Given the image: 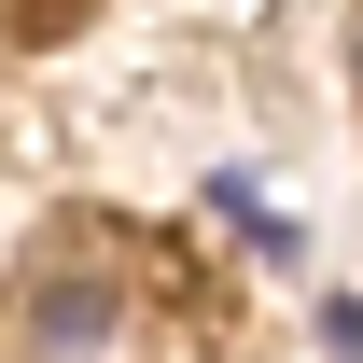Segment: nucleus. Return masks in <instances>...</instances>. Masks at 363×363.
Wrapping results in <instances>:
<instances>
[{
  "label": "nucleus",
  "instance_id": "obj_1",
  "mask_svg": "<svg viewBox=\"0 0 363 363\" xmlns=\"http://www.w3.org/2000/svg\"><path fill=\"white\" fill-rule=\"evenodd\" d=\"M350 70H363V56H350Z\"/></svg>",
  "mask_w": 363,
  "mask_h": 363
}]
</instances>
